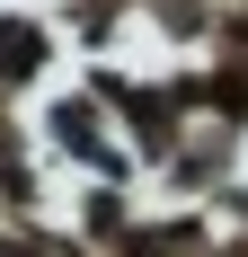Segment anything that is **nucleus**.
Instances as JSON below:
<instances>
[{
    "mask_svg": "<svg viewBox=\"0 0 248 257\" xmlns=\"http://www.w3.org/2000/svg\"><path fill=\"white\" fill-rule=\"evenodd\" d=\"M36 62H45V45L27 27H0V71H36Z\"/></svg>",
    "mask_w": 248,
    "mask_h": 257,
    "instance_id": "1",
    "label": "nucleus"
}]
</instances>
